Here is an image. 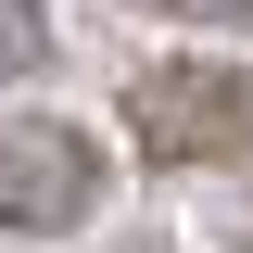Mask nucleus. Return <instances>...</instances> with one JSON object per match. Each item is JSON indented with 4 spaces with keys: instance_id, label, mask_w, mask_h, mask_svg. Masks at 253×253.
Segmentation results:
<instances>
[{
    "instance_id": "nucleus-5",
    "label": "nucleus",
    "mask_w": 253,
    "mask_h": 253,
    "mask_svg": "<svg viewBox=\"0 0 253 253\" xmlns=\"http://www.w3.org/2000/svg\"><path fill=\"white\" fill-rule=\"evenodd\" d=\"M241 253H253V241H241Z\"/></svg>"
},
{
    "instance_id": "nucleus-2",
    "label": "nucleus",
    "mask_w": 253,
    "mask_h": 253,
    "mask_svg": "<svg viewBox=\"0 0 253 253\" xmlns=\"http://www.w3.org/2000/svg\"><path fill=\"white\" fill-rule=\"evenodd\" d=\"M101 203H114L101 126L51 114V101H0V241H76Z\"/></svg>"
},
{
    "instance_id": "nucleus-1",
    "label": "nucleus",
    "mask_w": 253,
    "mask_h": 253,
    "mask_svg": "<svg viewBox=\"0 0 253 253\" xmlns=\"http://www.w3.org/2000/svg\"><path fill=\"white\" fill-rule=\"evenodd\" d=\"M114 126L152 177H228V165H253V63H228V51L139 63L114 89Z\"/></svg>"
},
{
    "instance_id": "nucleus-3",
    "label": "nucleus",
    "mask_w": 253,
    "mask_h": 253,
    "mask_svg": "<svg viewBox=\"0 0 253 253\" xmlns=\"http://www.w3.org/2000/svg\"><path fill=\"white\" fill-rule=\"evenodd\" d=\"M51 51H63V38H51V0H0V89H13V76H38Z\"/></svg>"
},
{
    "instance_id": "nucleus-4",
    "label": "nucleus",
    "mask_w": 253,
    "mask_h": 253,
    "mask_svg": "<svg viewBox=\"0 0 253 253\" xmlns=\"http://www.w3.org/2000/svg\"><path fill=\"white\" fill-rule=\"evenodd\" d=\"M139 13H177V26H203V38H253V0H139Z\"/></svg>"
}]
</instances>
